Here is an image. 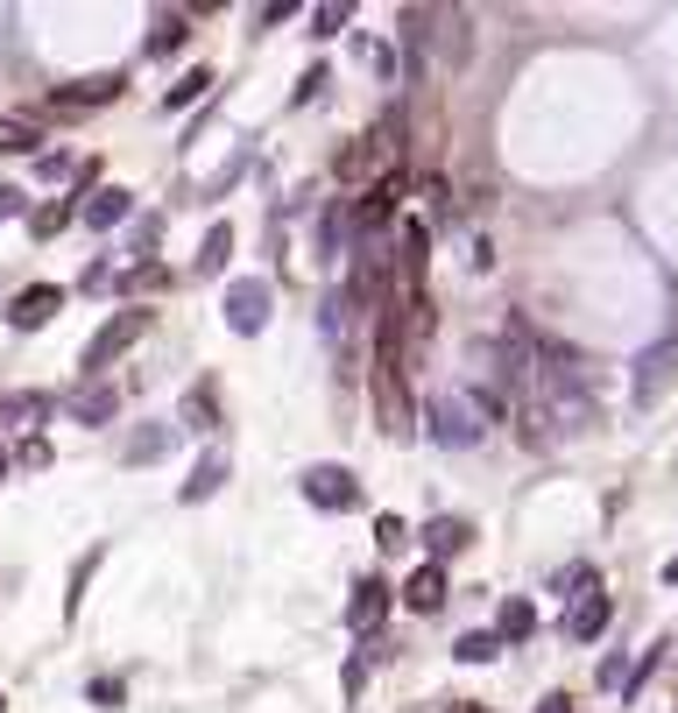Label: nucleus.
Instances as JSON below:
<instances>
[{
	"instance_id": "obj_1",
	"label": "nucleus",
	"mask_w": 678,
	"mask_h": 713,
	"mask_svg": "<svg viewBox=\"0 0 678 713\" xmlns=\"http://www.w3.org/2000/svg\"><path fill=\"white\" fill-rule=\"evenodd\" d=\"M424 424H432L438 446H474V438L488 431V410H480L474 396H432L424 403Z\"/></svg>"
},
{
	"instance_id": "obj_2",
	"label": "nucleus",
	"mask_w": 678,
	"mask_h": 713,
	"mask_svg": "<svg viewBox=\"0 0 678 713\" xmlns=\"http://www.w3.org/2000/svg\"><path fill=\"white\" fill-rule=\"evenodd\" d=\"M142 333H149V312H121V318H107L100 333L85 339V375H107V368H113V360H121Z\"/></svg>"
},
{
	"instance_id": "obj_3",
	"label": "nucleus",
	"mask_w": 678,
	"mask_h": 713,
	"mask_svg": "<svg viewBox=\"0 0 678 713\" xmlns=\"http://www.w3.org/2000/svg\"><path fill=\"white\" fill-rule=\"evenodd\" d=\"M389 156H403V113H382V121L361 134V149H346L340 177H361V170H375V163H389Z\"/></svg>"
},
{
	"instance_id": "obj_4",
	"label": "nucleus",
	"mask_w": 678,
	"mask_h": 713,
	"mask_svg": "<svg viewBox=\"0 0 678 713\" xmlns=\"http://www.w3.org/2000/svg\"><path fill=\"white\" fill-rule=\"evenodd\" d=\"M297 488H304V502H312V509H354L361 502V480L346 473V467H304Z\"/></svg>"
},
{
	"instance_id": "obj_5",
	"label": "nucleus",
	"mask_w": 678,
	"mask_h": 713,
	"mask_svg": "<svg viewBox=\"0 0 678 713\" xmlns=\"http://www.w3.org/2000/svg\"><path fill=\"white\" fill-rule=\"evenodd\" d=\"M226 325H234V333H262L269 325V283L262 276H241V283H226Z\"/></svg>"
},
{
	"instance_id": "obj_6",
	"label": "nucleus",
	"mask_w": 678,
	"mask_h": 713,
	"mask_svg": "<svg viewBox=\"0 0 678 713\" xmlns=\"http://www.w3.org/2000/svg\"><path fill=\"white\" fill-rule=\"evenodd\" d=\"M671 381H678V339H665V346H650V354L636 360V403H644V410H650V403L665 396Z\"/></svg>"
},
{
	"instance_id": "obj_7",
	"label": "nucleus",
	"mask_w": 678,
	"mask_h": 713,
	"mask_svg": "<svg viewBox=\"0 0 678 713\" xmlns=\"http://www.w3.org/2000/svg\"><path fill=\"white\" fill-rule=\"evenodd\" d=\"M396 198H403V170H382V177L367 184V198L354 205V226H361V234L389 226V220H396Z\"/></svg>"
},
{
	"instance_id": "obj_8",
	"label": "nucleus",
	"mask_w": 678,
	"mask_h": 713,
	"mask_svg": "<svg viewBox=\"0 0 678 713\" xmlns=\"http://www.w3.org/2000/svg\"><path fill=\"white\" fill-rule=\"evenodd\" d=\"M57 312H64V291H57V283H29V291L8 304V325L14 333H36V325H50Z\"/></svg>"
},
{
	"instance_id": "obj_9",
	"label": "nucleus",
	"mask_w": 678,
	"mask_h": 713,
	"mask_svg": "<svg viewBox=\"0 0 678 713\" xmlns=\"http://www.w3.org/2000/svg\"><path fill=\"white\" fill-rule=\"evenodd\" d=\"M608 622H615V601H608L600 587H594V593H573V614H566V635H573V643H594Z\"/></svg>"
},
{
	"instance_id": "obj_10",
	"label": "nucleus",
	"mask_w": 678,
	"mask_h": 713,
	"mask_svg": "<svg viewBox=\"0 0 678 713\" xmlns=\"http://www.w3.org/2000/svg\"><path fill=\"white\" fill-rule=\"evenodd\" d=\"M382 614H389V580H361L354 601H346V629H354V635H375Z\"/></svg>"
},
{
	"instance_id": "obj_11",
	"label": "nucleus",
	"mask_w": 678,
	"mask_h": 713,
	"mask_svg": "<svg viewBox=\"0 0 678 713\" xmlns=\"http://www.w3.org/2000/svg\"><path fill=\"white\" fill-rule=\"evenodd\" d=\"M57 410V396L43 389H14V396H0V431H22V424H43Z\"/></svg>"
},
{
	"instance_id": "obj_12",
	"label": "nucleus",
	"mask_w": 678,
	"mask_h": 713,
	"mask_svg": "<svg viewBox=\"0 0 678 713\" xmlns=\"http://www.w3.org/2000/svg\"><path fill=\"white\" fill-rule=\"evenodd\" d=\"M403 608L438 614V608H445V566H417L411 580H403Z\"/></svg>"
},
{
	"instance_id": "obj_13",
	"label": "nucleus",
	"mask_w": 678,
	"mask_h": 713,
	"mask_svg": "<svg viewBox=\"0 0 678 713\" xmlns=\"http://www.w3.org/2000/svg\"><path fill=\"white\" fill-rule=\"evenodd\" d=\"M107 100H121V71H100V79H79V85H57V106H107Z\"/></svg>"
},
{
	"instance_id": "obj_14",
	"label": "nucleus",
	"mask_w": 678,
	"mask_h": 713,
	"mask_svg": "<svg viewBox=\"0 0 678 713\" xmlns=\"http://www.w3.org/2000/svg\"><path fill=\"white\" fill-rule=\"evenodd\" d=\"M64 410L79 424H113V389H100V381H85V389L64 396Z\"/></svg>"
},
{
	"instance_id": "obj_15",
	"label": "nucleus",
	"mask_w": 678,
	"mask_h": 713,
	"mask_svg": "<svg viewBox=\"0 0 678 713\" xmlns=\"http://www.w3.org/2000/svg\"><path fill=\"white\" fill-rule=\"evenodd\" d=\"M467 537H474V523H467V516H438V523L424 530V544H432L438 558H453V551H467ZM438 558H432V566H438Z\"/></svg>"
},
{
	"instance_id": "obj_16",
	"label": "nucleus",
	"mask_w": 678,
	"mask_h": 713,
	"mask_svg": "<svg viewBox=\"0 0 678 713\" xmlns=\"http://www.w3.org/2000/svg\"><path fill=\"white\" fill-rule=\"evenodd\" d=\"M79 220H85V226H100V234H107V226H121V220H128V191H121V184L92 191V205L79 212Z\"/></svg>"
},
{
	"instance_id": "obj_17",
	"label": "nucleus",
	"mask_w": 678,
	"mask_h": 713,
	"mask_svg": "<svg viewBox=\"0 0 678 713\" xmlns=\"http://www.w3.org/2000/svg\"><path fill=\"white\" fill-rule=\"evenodd\" d=\"M432 22H438V57H445V64H467V50H474L467 14H432Z\"/></svg>"
},
{
	"instance_id": "obj_18",
	"label": "nucleus",
	"mask_w": 678,
	"mask_h": 713,
	"mask_svg": "<svg viewBox=\"0 0 678 713\" xmlns=\"http://www.w3.org/2000/svg\"><path fill=\"white\" fill-rule=\"evenodd\" d=\"M184 431H220V396H212V381L184 396Z\"/></svg>"
},
{
	"instance_id": "obj_19",
	"label": "nucleus",
	"mask_w": 678,
	"mask_h": 713,
	"mask_svg": "<svg viewBox=\"0 0 678 713\" xmlns=\"http://www.w3.org/2000/svg\"><path fill=\"white\" fill-rule=\"evenodd\" d=\"M205 92H212V71L199 64V71H184V79H178V85L163 92V113H184V106H199Z\"/></svg>"
},
{
	"instance_id": "obj_20",
	"label": "nucleus",
	"mask_w": 678,
	"mask_h": 713,
	"mask_svg": "<svg viewBox=\"0 0 678 713\" xmlns=\"http://www.w3.org/2000/svg\"><path fill=\"white\" fill-rule=\"evenodd\" d=\"M220 488H226V459H220V452H205V459H199V473L184 480V502H205V495H220Z\"/></svg>"
},
{
	"instance_id": "obj_21",
	"label": "nucleus",
	"mask_w": 678,
	"mask_h": 713,
	"mask_svg": "<svg viewBox=\"0 0 678 713\" xmlns=\"http://www.w3.org/2000/svg\"><path fill=\"white\" fill-rule=\"evenodd\" d=\"M530 629H537V608H530V601H502V614H495V635H502V643H523Z\"/></svg>"
},
{
	"instance_id": "obj_22",
	"label": "nucleus",
	"mask_w": 678,
	"mask_h": 713,
	"mask_svg": "<svg viewBox=\"0 0 678 713\" xmlns=\"http://www.w3.org/2000/svg\"><path fill=\"white\" fill-rule=\"evenodd\" d=\"M36 142H43V134H36L29 121H14V113L0 121V156H36Z\"/></svg>"
},
{
	"instance_id": "obj_23",
	"label": "nucleus",
	"mask_w": 678,
	"mask_h": 713,
	"mask_svg": "<svg viewBox=\"0 0 678 713\" xmlns=\"http://www.w3.org/2000/svg\"><path fill=\"white\" fill-rule=\"evenodd\" d=\"M495 650H502V635H495V629H474V635H459V643H453V658H459V664H488Z\"/></svg>"
},
{
	"instance_id": "obj_24",
	"label": "nucleus",
	"mask_w": 678,
	"mask_h": 713,
	"mask_svg": "<svg viewBox=\"0 0 678 713\" xmlns=\"http://www.w3.org/2000/svg\"><path fill=\"white\" fill-rule=\"evenodd\" d=\"M184 35H191V22H184V14H156V35H149V57H163V50H178V43H184Z\"/></svg>"
},
{
	"instance_id": "obj_25",
	"label": "nucleus",
	"mask_w": 678,
	"mask_h": 713,
	"mask_svg": "<svg viewBox=\"0 0 678 713\" xmlns=\"http://www.w3.org/2000/svg\"><path fill=\"white\" fill-rule=\"evenodd\" d=\"M226 255H234V226H212V234H205V255H199V268H220Z\"/></svg>"
},
{
	"instance_id": "obj_26",
	"label": "nucleus",
	"mask_w": 678,
	"mask_h": 713,
	"mask_svg": "<svg viewBox=\"0 0 678 713\" xmlns=\"http://www.w3.org/2000/svg\"><path fill=\"white\" fill-rule=\"evenodd\" d=\"M163 283H170V268L163 262H142L134 276H121V291H163Z\"/></svg>"
},
{
	"instance_id": "obj_27",
	"label": "nucleus",
	"mask_w": 678,
	"mask_h": 713,
	"mask_svg": "<svg viewBox=\"0 0 678 713\" xmlns=\"http://www.w3.org/2000/svg\"><path fill=\"white\" fill-rule=\"evenodd\" d=\"M57 226H71V205H43V212L29 220V234H36V241H50Z\"/></svg>"
},
{
	"instance_id": "obj_28",
	"label": "nucleus",
	"mask_w": 678,
	"mask_h": 713,
	"mask_svg": "<svg viewBox=\"0 0 678 713\" xmlns=\"http://www.w3.org/2000/svg\"><path fill=\"white\" fill-rule=\"evenodd\" d=\"M163 438H170V424H156V431H142V438L128 446V459H156V452H163Z\"/></svg>"
},
{
	"instance_id": "obj_29",
	"label": "nucleus",
	"mask_w": 678,
	"mask_h": 713,
	"mask_svg": "<svg viewBox=\"0 0 678 713\" xmlns=\"http://www.w3.org/2000/svg\"><path fill=\"white\" fill-rule=\"evenodd\" d=\"M346 14H354V8H346V0H340V8H318V14H312V22H318L312 35H340V29H346Z\"/></svg>"
},
{
	"instance_id": "obj_30",
	"label": "nucleus",
	"mask_w": 678,
	"mask_h": 713,
	"mask_svg": "<svg viewBox=\"0 0 678 713\" xmlns=\"http://www.w3.org/2000/svg\"><path fill=\"white\" fill-rule=\"evenodd\" d=\"M403 537H411V530H403V516H382V523H375V544H382V551H396Z\"/></svg>"
},
{
	"instance_id": "obj_31",
	"label": "nucleus",
	"mask_w": 678,
	"mask_h": 713,
	"mask_svg": "<svg viewBox=\"0 0 678 713\" xmlns=\"http://www.w3.org/2000/svg\"><path fill=\"white\" fill-rule=\"evenodd\" d=\"M14 467H29V473H36V467H50V446H43V438H29V446L14 452Z\"/></svg>"
},
{
	"instance_id": "obj_32",
	"label": "nucleus",
	"mask_w": 678,
	"mask_h": 713,
	"mask_svg": "<svg viewBox=\"0 0 678 713\" xmlns=\"http://www.w3.org/2000/svg\"><path fill=\"white\" fill-rule=\"evenodd\" d=\"M121 700H128V692H121V679H100V685H92V706H107V713H113Z\"/></svg>"
},
{
	"instance_id": "obj_33",
	"label": "nucleus",
	"mask_w": 678,
	"mask_h": 713,
	"mask_svg": "<svg viewBox=\"0 0 678 713\" xmlns=\"http://www.w3.org/2000/svg\"><path fill=\"white\" fill-rule=\"evenodd\" d=\"M14 212H22V191H8V184H0V220H14Z\"/></svg>"
},
{
	"instance_id": "obj_34",
	"label": "nucleus",
	"mask_w": 678,
	"mask_h": 713,
	"mask_svg": "<svg viewBox=\"0 0 678 713\" xmlns=\"http://www.w3.org/2000/svg\"><path fill=\"white\" fill-rule=\"evenodd\" d=\"M537 713H573V700H566V692H551V700L537 706Z\"/></svg>"
},
{
	"instance_id": "obj_35",
	"label": "nucleus",
	"mask_w": 678,
	"mask_h": 713,
	"mask_svg": "<svg viewBox=\"0 0 678 713\" xmlns=\"http://www.w3.org/2000/svg\"><path fill=\"white\" fill-rule=\"evenodd\" d=\"M665 587H678V551H671V558H665Z\"/></svg>"
},
{
	"instance_id": "obj_36",
	"label": "nucleus",
	"mask_w": 678,
	"mask_h": 713,
	"mask_svg": "<svg viewBox=\"0 0 678 713\" xmlns=\"http://www.w3.org/2000/svg\"><path fill=\"white\" fill-rule=\"evenodd\" d=\"M445 713H488V706H474V700H453V706H445Z\"/></svg>"
},
{
	"instance_id": "obj_37",
	"label": "nucleus",
	"mask_w": 678,
	"mask_h": 713,
	"mask_svg": "<svg viewBox=\"0 0 678 713\" xmlns=\"http://www.w3.org/2000/svg\"><path fill=\"white\" fill-rule=\"evenodd\" d=\"M0 480H8V452H0Z\"/></svg>"
},
{
	"instance_id": "obj_38",
	"label": "nucleus",
	"mask_w": 678,
	"mask_h": 713,
	"mask_svg": "<svg viewBox=\"0 0 678 713\" xmlns=\"http://www.w3.org/2000/svg\"><path fill=\"white\" fill-rule=\"evenodd\" d=\"M0 713H8V692H0Z\"/></svg>"
}]
</instances>
